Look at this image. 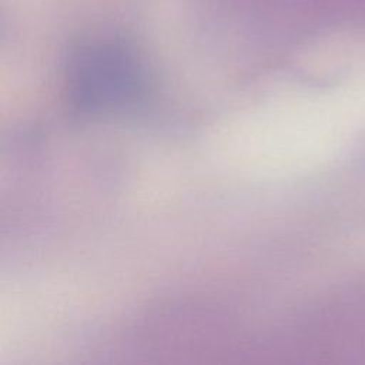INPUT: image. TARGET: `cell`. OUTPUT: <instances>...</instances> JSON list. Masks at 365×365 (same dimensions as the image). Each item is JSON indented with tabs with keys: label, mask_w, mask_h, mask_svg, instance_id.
Masks as SVG:
<instances>
[{
	"label": "cell",
	"mask_w": 365,
	"mask_h": 365,
	"mask_svg": "<svg viewBox=\"0 0 365 365\" xmlns=\"http://www.w3.org/2000/svg\"><path fill=\"white\" fill-rule=\"evenodd\" d=\"M148 77L137 50L117 37L76 43L64 61V91L70 106L84 114H111L138 104Z\"/></svg>",
	"instance_id": "cell-1"
}]
</instances>
